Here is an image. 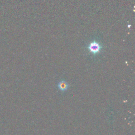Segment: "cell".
Listing matches in <instances>:
<instances>
[{
    "label": "cell",
    "mask_w": 135,
    "mask_h": 135,
    "mask_svg": "<svg viewBox=\"0 0 135 135\" xmlns=\"http://www.w3.org/2000/svg\"><path fill=\"white\" fill-rule=\"evenodd\" d=\"M88 49L90 52L95 54L100 52L101 49V46L97 42L93 41L90 43L88 46Z\"/></svg>",
    "instance_id": "obj_1"
},
{
    "label": "cell",
    "mask_w": 135,
    "mask_h": 135,
    "mask_svg": "<svg viewBox=\"0 0 135 135\" xmlns=\"http://www.w3.org/2000/svg\"><path fill=\"white\" fill-rule=\"evenodd\" d=\"M58 88L60 90H61L62 91H65L69 88V84L66 81H65L64 80H62L59 82Z\"/></svg>",
    "instance_id": "obj_2"
}]
</instances>
